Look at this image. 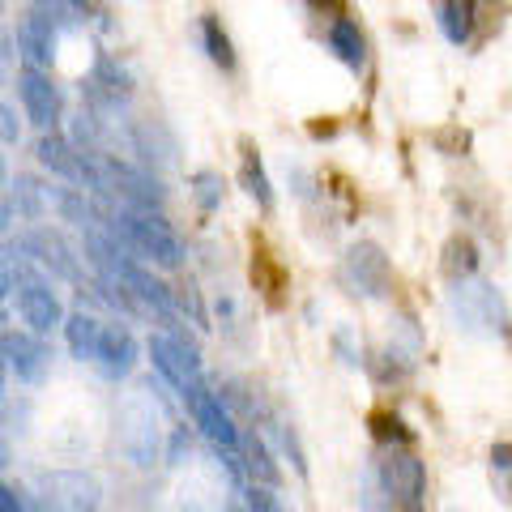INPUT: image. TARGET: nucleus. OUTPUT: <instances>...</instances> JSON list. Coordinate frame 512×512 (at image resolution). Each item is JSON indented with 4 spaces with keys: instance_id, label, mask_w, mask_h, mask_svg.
Returning <instances> with one entry per match:
<instances>
[{
    "instance_id": "obj_1",
    "label": "nucleus",
    "mask_w": 512,
    "mask_h": 512,
    "mask_svg": "<svg viewBox=\"0 0 512 512\" xmlns=\"http://www.w3.org/2000/svg\"><path fill=\"white\" fill-rule=\"evenodd\" d=\"M376 483L397 512H427V466L410 448H389V457L376 470Z\"/></svg>"
},
{
    "instance_id": "obj_2",
    "label": "nucleus",
    "mask_w": 512,
    "mask_h": 512,
    "mask_svg": "<svg viewBox=\"0 0 512 512\" xmlns=\"http://www.w3.org/2000/svg\"><path fill=\"white\" fill-rule=\"evenodd\" d=\"M188 397V410H192V423H197L205 431V440L214 444V453L218 457H227V470L239 478V427L231 419V410L222 406V397L210 393L205 384H192V389L184 393Z\"/></svg>"
},
{
    "instance_id": "obj_3",
    "label": "nucleus",
    "mask_w": 512,
    "mask_h": 512,
    "mask_svg": "<svg viewBox=\"0 0 512 512\" xmlns=\"http://www.w3.org/2000/svg\"><path fill=\"white\" fill-rule=\"evenodd\" d=\"M120 448L137 470H150L158 461V406L150 393H128L120 406Z\"/></svg>"
},
{
    "instance_id": "obj_4",
    "label": "nucleus",
    "mask_w": 512,
    "mask_h": 512,
    "mask_svg": "<svg viewBox=\"0 0 512 512\" xmlns=\"http://www.w3.org/2000/svg\"><path fill=\"white\" fill-rule=\"evenodd\" d=\"M103 483L90 470H47L39 478V512H99Z\"/></svg>"
},
{
    "instance_id": "obj_5",
    "label": "nucleus",
    "mask_w": 512,
    "mask_h": 512,
    "mask_svg": "<svg viewBox=\"0 0 512 512\" xmlns=\"http://www.w3.org/2000/svg\"><path fill=\"white\" fill-rule=\"evenodd\" d=\"M120 222H124L128 244H133L141 256H150L158 269H180L184 265V244H180V235L171 231L167 218L146 214V210H128Z\"/></svg>"
},
{
    "instance_id": "obj_6",
    "label": "nucleus",
    "mask_w": 512,
    "mask_h": 512,
    "mask_svg": "<svg viewBox=\"0 0 512 512\" xmlns=\"http://www.w3.org/2000/svg\"><path fill=\"white\" fill-rule=\"evenodd\" d=\"M342 274H346L350 286H355V295H367V299L389 295V286H393L389 256H384V248L372 244V239H359V244H350L346 261H342Z\"/></svg>"
},
{
    "instance_id": "obj_7",
    "label": "nucleus",
    "mask_w": 512,
    "mask_h": 512,
    "mask_svg": "<svg viewBox=\"0 0 512 512\" xmlns=\"http://www.w3.org/2000/svg\"><path fill=\"white\" fill-rule=\"evenodd\" d=\"M150 359H154L158 372L167 376L171 389L188 393L192 384H201V380H197L201 359H197V350H192L184 338H171V333H154V338H150Z\"/></svg>"
},
{
    "instance_id": "obj_8",
    "label": "nucleus",
    "mask_w": 512,
    "mask_h": 512,
    "mask_svg": "<svg viewBox=\"0 0 512 512\" xmlns=\"http://www.w3.org/2000/svg\"><path fill=\"white\" fill-rule=\"evenodd\" d=\"M18 94H22V107H26V116H30V124L35 128H56L60 124V116H64V99H60V90H56V82L47 77L43 69H26L18 73Z\"/></svg>"
},
{
    "instance_id": "obj_9",
    "label": "nucleus",
    "mask_w": 512,
    "mask_h": 512,
    "mask_svg": "<svg viewBox=\"0 0 512 512\" xmlns=\"http://www.w3.org/2000/svg\"><path fill=\"white\" fill-rule=\"evenodd\" d=\"M18 312L22 320L30 325V333H52V329H64V308H60V299L56 291L47 286L43 278H18Z\"/></svg>"
},
{
    "instance_id": "obj_10",
    "label": "nucleus",
    "mask_w": 512,
    "mask_h": 512,
    "mask_svg": "<svg viewBox=\"0 0 512 512\" xmlns=\"http://www.w3.org/2000/svg\"><path fill=\"white\" fill-rule=\"evenodd\" d=\"M453 312L466 329H504V308H500V295L491 291L487 282H457L453 291Z\"/></svg>"
},
{
    "instance_id": "obj_11",
    "label": "nucleus",
    "mask_w": 512,
    "mask_h": 512,
    "mask_svg": "<svg viewBox=\"0 0 512 512\" xmlns=\"http://www.w3.org/2000/svg\"><path fill=\"white\" fill-rule=\"evenodd\" d=\"M0 359H5V367L18 380L26 384H39L47 376V363H52V355H47V346L39 333H0Z\"/></svg>"
},
{
    "instance_id": "obj_12",
    "label": "nucleus",
    "mask_w": 512,
    "mask_h": 512,
    "mask_svg": "<svg viewBox=\"0 0 512 512\" xmlns=\"http://www.w3.org/2000/svg\"><path fill=\"white\" fill-rule=\"evenodd\" d=\"M94 363H99V372L107 380H124L137 367V338L128 329H120V325H103L99 355H94Z\"/></svg>"
},
{
    "instance_id": "obj_13",
    "label": "nucleus",
    "mask_w": 512,
    "mask_h": 512,
    "mask_svg": "<svg viewBox=\"0 0 512 512\" xmlns=\"http://www.w3.org/2000/svg\"><path fill=\"white\" fill-rule=\"evenodd\" d=\"M56 26H47L43 18H35V13H26L22 26H18V52L22 60L30 64V69H52L56 60Z\"/></svg>"
},
{
    "instance_id": "obj_14",
    "label": "nucleus",
    "mask_w": 512,
    "mask_h": 512,
    "mask_svg": "<svg viewBox=\"0 0 512 512\" xmlns=\"http://www.w3.org/2000/svg\"><path fill=\"white\" fill-rule=\"evenodd\" d=\"M252 286L265 295L269 308H282V303H286V286H291V282H286L282 261L265 244H252Z\"/></svg>"
},
{
    "instance_id": "obj_15",
    "label": "nucleus",
    "mask_w": 512,
    "mask_h": 512,
    "mask_svg": "<svg viewBox=\"0 0 512 512\" xmlns=\"http://www.w3.org/2000/svg\"><path fill=\"white\" fill-rule=\"evenodd\" d=\"M26 248L35 252V261L39 265H47L52 274H60V278H69V282H77L82 274H77V256L69 252V244L56 235V231H35L26 239Z\"/></svg>"
},
{
    "instance_id": "obj_16",
    "label": "nucleus",
    "mask_w": 512,
    "mask_h": 512,
    "mask_svg": "<svg viewBox=\"0 0 512 512\" xmlns=\"http://www.w3.org/2000/svg\"><path fill=\"white\" fill-rule=\"evenodd\" d=\"M35 154H39V163H43L47 171L64 175V180H86V158L77 154L64 137L43 133V137H39V146H35Z\"/></svg>"
},
{
    "instance_id": "obj_17",
    "label": "nucleus",
    "mask_w": 512,
    "mask_h": 512,
    "mask_svg": "<svg viewBox=\"0 0 512 512\" xmlns=\"http://www.w3.org/2000/svg\"><path fill=\"white\" fill-rule=\"evenodd\" d=\"M436 22L448 43H470L478 22V0H436Z\"/></svg>"
},
{
    "instance_id": "obj_18",
    "label": "nucleus",
    "mask_w": 512,
    "mask_h": 512,
    "mask_svg": "<svg viewBox=\"0 0 512 512\" xmlns=\"http://www.w3.org/2000/svg\"><path fill=\"white\" fill-rule=\"evenodd\" d=\"M329 52L338 56L346 69H363V64H367V39H363L359 22L333 18V22H329Z\"/></svg>"
},
{
    "instance_id": "obj_19",
    "label": "nucleus",
    "mask_w": 512,
    "mask_h": 512,
    "mask_svg": "<svg viewBox=\"0 0 512 512\" xmlns=\"http://www.w3.org/2000/svg\"><path fill=\"white\" fill-rule=\"evenodd\" d=\"M239 150H244V154H239V184H244L248 197L269 214V210H274V188H269V175L261 167V154H256L252 141H244Z\"/></svg>"
},
{
    "instance_id": "obj_20",
    "label": "nucleus",
    "mask_w": 512,
    "mask_h": 512,
    "mask_svg": "<svg viewBox=\"0 0 512 512\" xmlns=\"http://www.w3.org/2000/svg\"><path fill=\"white\" fill-rule=\"evenodd\" d=\"M64 338H69V350L73 359H94L99 355V338H103V320L90 316V312H73L69 320H64Z\"/></svg>"
},
{
    "instance_id": "obj_21",
    "label": "nucleus",
    "mask_w": 512,
    "mask_h": 512,
    "mask_svg": "<svg viewBox=\"0 0 512 512\" xmlns=\"http://www.w3.org/2000/svg\"><path fill=\"white\" fill-rule=\"evenodd\" d=\"M367 427H372V440L384 444V448H410L414 444V431L402 423V414L389 410V406L367 414Z\"/></svg>"
},
{
    "instance_id": "obj_22",
    "label": "nucleus",
    "mask_w": 512,
    "mask_h": 512,
    "mask_svg": "<svg viewBox=\"0 0 512 512\" xmlns=\"http://www.w3.org/2000/svg\"><path fill=\"white\" fill-rule=\"evenodd\" d=\"M474 269H478V248H474V239L453 235V239L444 244V274L453 278V282H466V278H474Z\"/></svg>"
},
{
    "instance_id": "obj_23",
    "label": "nucleus",
    "mask_w": 512,
    "mask_h": 512,
    "mask_svg": "<svg viewBox=\"0 0 512 512\" xmlns=\"http://www.w3.org/2000/svg\"><path fill=\"white\" fill-rule=\"evenodd\" d=\"M201 43H205V56H210L218 69H235V47H231V35L227 30H222V22L218 18H210V13H205L201 18Z\"/></svg>"
},
{
    "instance_id": "obj_24",
    "label": "nucleus",
    "mask_w": 512,
    "mask_h": 512,
    "mask_svg": "<svg viewBox=\"0 0 512 512\" xmlns=\"http://www.w3.org/2000/svg\"><path fill=\"white\" fill-rule=\"evenodd\" d=\"M47 201L56 205V214L64 222H77V227H90V205H86V192H77V188H47Z\"/></svg>"
},
{
    "instance_id": "obj_25",
    "label": "nucleus",
    "mask_w": 512,
    "mask_h": 512,
    "mask_svg": "<svg viewBox=\"0 0 512 512\" xmlns=\"http://www.w3.org/2000/svg\"><path fill=\"white\" fill-rule=\"evenodd\" d=\"M239 453H244V466L252 478H261V487H274L278 483V466H274V457H269V448L248 436V440H239Z\"/></svg>"
},
{
    "instance_id": "obj_26",
    "label": "nucleus",
    "mask_w": 512,
    "mask_h": 512,
    "mask_svg": "<svg viewBox=\"0 0 512 512\" xmlns=\"http://www.w3.org/2000/svg\"><path fill=\"white\" fill-rule=\"evenodd\" d=\"M18 192H13V201H18V214L22 218H43V201H47V192L39 188V180H30V175H18V184H13Z\"/></svg>"
},
{
    "instance_id": "obj_27",
    "label": "nucleus",
    "mask_w": 512,
    "mask_h": 512,
    "mask_svg": "<svg viewBox=\"0 0 512 512\" xmlns=\"http://www.w3.org/2000/svg\"><path fill=\"white\" fill-rule=\"evenodd\" d=\"M192 197H197V205L205 214H214L222 205V175L218 171H197L192 175Z\"/></svg>"
},
{
    "instance_id": "obj_28",
    "label": "nucleus",
    "mask_w": 512,
    "mask_h": 512,
    "mask_svg": "<svg viewBox=\"0 0 512 512\" xmlns=\"http://www.w3.org/2000/svg\"><path fill=\"white\" fill-rule=\"evenodd\" d=\"M244 500H248V512H286V504L269 487H261V483H252L244 491Z\"/></svg>"
},
{
    "instance_id": "obj_29",
    "label": "nucleus",
    "mask_w": 512,
    "mask_h": 512,
    "mask_svg": "<svg viewBox=\"0 0 512 512\" xmlns=\"http://www.w3.org/2000/svg\"><path fill=\"white\" fill-rule=\"evenodd\" d=\"M491 474L512 491V444H495L491 448Z\"/></svg>"
},
{
    "instance_id": "obj_30",
    "label": "nucleus",
    "mask_w": 512,
    "mask_h": 512,
    "mask_svg": "<svg viewBox=\"0 0 512 512\" xmlns=\"http://www.w3.org/2000/svg\"><path fill=\"white\" fill-rule=\"evenodd\" d=\"M22 137V120H18V111H13L9 103H0V141H18Z\"/></svg>"
},
{
    "instance_id": "obj_31",
    "label": "nucleus",
    "mask_w": 512,
    "mask_h": 512,
    "mask_svg": "<svg viewBox=\"0 0 512 512\" xmlns=\"http://www.w3.org/2000/svg\"><path fill=\"white\" fill-rule=\"evenodd\" d=\"M171 466H184L188 461V427H175L171 431V453H167Z\"/></svg>"
},
{
    "instance_id": "obj_32",
    "label": "nucleus",
    "mask_w": 512,
    "mask_h": 512,
    "mask_svg": "<svg viewBox=\"0 0 512 512\" xmlns=\"http://www.w3.org/2000/svg\"><path fill=\"white\" fill-rule=\"evenodd\" d=\"M0 512H22V504H18V495H13L5 483H0Z\"/></svg>"
},
{
    "instance_id": "obj_33",
    "label": "nucleus",
    "mask_w": 512,
    "mask_h": 512,
    "mask_svg": "<svg viewBox=\"0 0 512 512\" xmlns=\"http://www.w3.org/2000/svg\"><path fill=\"white\" fill-rule=\"evenodd\" d=\"M9 291H13V269H9L5 256H0V299H5Z\"/></svg>"
},
{
    "instance_id": "obj_34",
    "label": "nucleus",
    "mask_w": 512,
    "mask_h": 512,
    "mask_svg": "<svg viewBox=\"0 0 512 512\" xmlns=\"http://www.w3.org/2000/svg\"><path fill=\"white\" fill-rule=\"evenodd\" d=\"M9 64H13V52H9V39L0 35V82L9 77Z\"/></svg>"
},
{
    "instance_id": "obj_35",
    "label": "nucleus",
    "mask_w": 512,
    "mask_h": 512,
    "mask_svg": "<svg viewBox=\"0 0 512 512\" xmlns=\"http://www.w3.org/2000/svg\"><path fill=\"white\" fill-rule=\"evenodd\" d=\"M308 5H312L316 13H342V9H346V0H308Z\"/></svg>"
},
{
    "instance_id": "obj_36",
    "label": "nucleus",
    "mask_w": 512,
    "mask_h": 512,
    "mask_svg": "<svg viewBox=\"0 0 512 512\" xmlns=\"http://www.w3.org/2000/svg\"><path fill=\"white\" fill-rule=\"evenodd\" d=\"M9 222H13V210H9L5 192H0V235H5V231H9Z\"/></svg>"
},
{
    "instance_id": "obj_37",
    "label": "nucleus",
    "mask_w": 512,
    "mask_h": 512,
    "mask_svg": "<svg viewBox=\"0 0 512 512\" xmlns=\"http://www.w3.org/2000/svg\"><path fill=\"white\" fill-rule=\"evenodd\" d=\"M0 466H9V448H5V440H0Z\"/></svg>"
},
{
    "instance_id": "obj_38",
    "label": "nucleus",
    "mask_w": 512,
    "mask_h": 512,
    "mask_svg": "<svg viewBox=\"0 0 512 512\" xmlns=\"http://www.w3.org/2000/svg\"><path fill=\"white\" fill-rule=\"evenodd\" d=\"M0 175H5V158H0Z\"/></svg>"
}]
</instances>
